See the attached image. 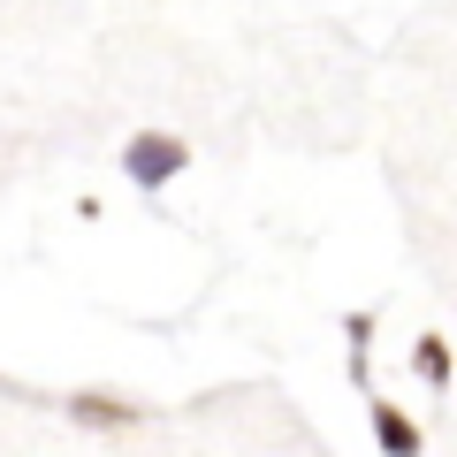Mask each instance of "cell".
Here are the masks:
<instances>
[{
  "instance_id": "cell-1",
  "label": "cell",
  "mask_w": 457,
  "mask_h": 457,
  "mask_svg": "<svg viewBox=\"0 0 457 457\" xmlns=\"http://www.w3.org/2000/svg\"><path fill=\"white\" fill-rule=\"evenodd\" d=\"M183 168H191V137H176V130H137V137H122V176H130V191L161 198Z\"/></svg>"
},
{
  "instance_id": "cell-2",
  "label": "cell",
  "mask_w": 457,
  "mask_h": 457,
  "mask_svg": "<svg viewBox=\"0 0 457 457\" xmlns=\"http://www.w3.org/2000/svg\"><path fill=\"white\" fill-rule=\"evenodd\" d=\"M46 404L62 411L69 427H84V435H130V427L153 420L137 396H114V389H69V396H46Z\"/></svg>"
},
{
  "instance_id": "cell-3",
  "label": "cell",
  "mask_w": 457,
  "mask_h": 457,
  "mask_svg": "<svg viewBox=\"0 0 457 457\" xmlns=\"http://www.w3.org/2000/svg\"><path fill=\"white\" fill-rule=\"evenodd\" d=\"M366 427H374V442H381V457H420V450H427V435H420V420H411L404 404H389V396H374V389H366Z\"/></svg>"
},
{
  "instance_id": "cell-4",
  "label": "cell",
  "mask_w": 457,
  "mask_h": 457,
  "mask_svg": "<svg viewBox=\"0 0 457 457\" xmlns=\"http://www.w3.org/2000/svg\"><path fill=\"white\" fill-rule=\"evenodd\" d=\"M411 374L427 381V389H450V374H457V359H450V343L427 328V336H411Z\"/></svg>"
},
{
  "instance_id": "cell-5",
  "label": "cell",
  "mask_w": 457,
  "mask_h": 457,
  "mask_svg": "<svg viewBox=\"0 0 457 457\" xmlns=\"http://www.w3.org/2000/svg\"><path fill=\"white\" fill-rule=\"evenodd\" d=\"M343 343L366 351V343H374V312H343Z\"/></svg>"
}]
</instances>
